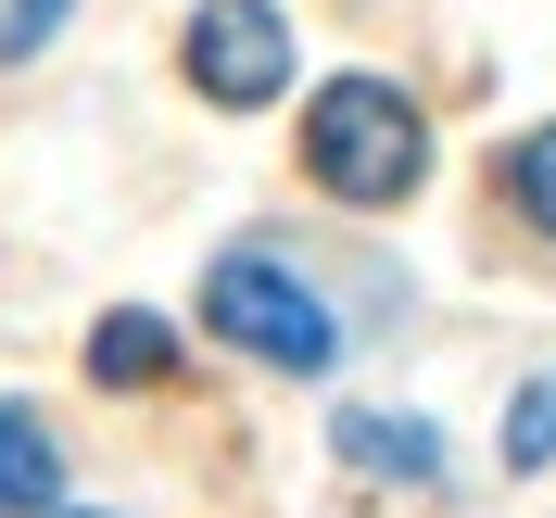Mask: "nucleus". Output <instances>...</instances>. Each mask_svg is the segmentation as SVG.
Returning a JSON list of instances; mask_svg holds the SVG:
<instances>
[{"label": "nucleus", "mask_w": 556, "mask_h": 518, "mask_svg": "<svg viewBox=\"0 0 556 518\" xmlns=\"http://www.w3.org/2000/svg\"><path fill=\"white\" fill-rule=\"evenodd\" d=\"M304 165L316 190H342V203H405L417 177H430V127L392 76H329L304 114Z\"/></svg>", "instance_id": "1"}, {"label": "nucleus", "mask_w": 556, "mask_h": 518, "mask_svg": "<svg viewBox=\"0 0 556 518\" xmlns=\"http://www.w3.org/2000/svg\"><path fill=\"white\" fill-rule=\"evenodd\" d=\"M203 316H215V342L266 354V367H291V380H316V367L342 354V316L316 304V278H291L266 241H241V253L203 266Z\"/></svg>", "instance_id": "2"}, {"label": "nucleus", "mask_w": 556, "mask_h": 518, "mask_svg": "<svg viewBox=\"0 0 556 518\" xmlns=\"http://www.w3.org/2000/svg\"><path fill=\"white\" fill-rule=\"evenodd\" d=\"M190 89L228 102V114L278 102V89H291V26H278L266 0H203V13H190Z\"/></svg>", "instance_id": "3"}, {"label": "nucleus", "mask_w": 556, "mask_h": 518, "mask_svg": "<svg viewBox=\"0 0 556 518\" xmlns=\"http://www.w3.org/2000/svg\"><path fill=\"white\" fill-rule=\"evenodd\" d=\"M329 443H342V468H367V481H443V430L405 405H354L329 417Z\"/></svg>", "instance_id": "4"}, {"label": "nucleus", "mask_w": 556, "mask_h": 518, "mask_svg": "<svg viewBox=\"0 0 556 518\" xmlns=\"http://www.w3.org/2000/svg\"><path fill=\"white\" fill-rule=\"evenodd\" d=\"M64 493V455H51V430H38L26 405H0V518H38Z\"/></svg>", "instance_id": "5"}, {"label": "nucleus", "mask_w": 556, "mask_h": 518, "mask_svg": "<svg viewBox=\"0 0 556 518\" xmlns=\"http://www.w3.org/2000/svg\"><path fill=\"white\" fill-rule=\"evenodd\" d=\"M165 367H177V342H165V316H102V329H89V380H114V392H127V380H165Z\"/></svg>", "instance_id": "6"}, {"label": "nucleus", "mask_w": 556, "mask_h": 518, "mask_svg": "<svg viewBox=\"0 0 556 518\" xmlns=\"http://www.w3.org/2000/svg\"><path fill=\"white\" fill-rule=\"evenodd\" d=\"M506 468H556V367L519 380V405H506Z\"/></svg>", "instance_id": "7"}, {"label": "nucleus", "mask_w": 556, "mask_h": 518, "mask_svg": "<svg viewBox=\"0 0 556 518\" xmlns=\"http://www.w3.org/2000/svg\"><path fill=\"white\" fill-rule=\"evenodd\" d=\"M506 190H519V215L556 241V127H531L519 152H506Z\"/></svg>", "instance_id": "8"}, {"label": "nucleus", "mask_w": 556, "mask_h": 518, "mask_svg": "<svg viewBox=\"0 0 556 518\" xmlns=\"http://www.w3.org/2000/svg\"><path fill=\"white\" fill-rule=\"evenodd\" d=\"M76 0H0V64H26V51H51V26H64Z\"/></svg>", "instance_id": "9"}]
</instances>
